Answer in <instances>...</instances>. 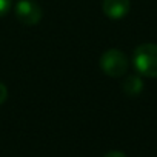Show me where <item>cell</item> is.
Masks as SVG:
<instances>
[{"mask_svg": "<svg viewBox=\"0 0 157 157\" xmlns=\"http://www.w3.org/2000/svg\"><path fill=\"white\" fill-rule=\"evenodd\" d=\"M129 8H131L129 0H103V3H102L103 14L114 20L125 17L129 13Z\"/></svg>", "mask_w": 157, "mask_h": 157, "instance_id": "277c9868", "label": "cell"}, {"mask_svg": "<svg viewBox=\"0 0 157 157\" xmlns=\"http://www.w3.org/2000/svg\"><path fill=\"white\" fill-rule=\"evenodd\" d=\"M103 157H126V155H125V152H122V151H109V152H106Z\"/></svg>", "mask_w": 157, "mask_h": 157, "instance_id": "ba28073f", "label": "cell"}, {"mask_svg": "<svg viewBox=\"0 0 157 157\" xmlns=\"http://www.w3.org/2000/svg\"><path fill=\"white\" fill-rule=\"evenodd\" d=\"M6 97H8V88L5 86V83L0 82V105L6 100Z\"/></svg>", "mask_w": 157, "mask_h": 157, "instance_id": "52a82bcc", "label": "cell"}, {"mask_svg": "<svg viewBox=\"0 0 157 157\" xmlns=\"http://www.w3.org/2000/svg\"><path fill=\"white\" fill-rule=\"evenodd\" d=\"M100 68L109 77H122L128 71V57L117 48H111L105 51L100 57Z\"/></svg>", "mask_w": 157, "mask_h": 157, "instance_id": "7a4b0ae2", "label": "cell"}, {"mask_svg": "<svg viewBox=\"0 0 157 157\" xmlns=\"http://www.w3.org/2000/svg\"><path fill=\"white\" fill-rule=\"evenodd\" d=\"M16 17L22 25L34 26L42 20V8L34 0H19L14 8Z\"/></svg>", "mask_w": 157, "mask_h": 157, "instance_id": "3957f363", "label": "cell"}, {"mask_svg": "<svg viewBox=\"0 0 157 157\" xmlns=\"http://www.w3.org/2000/svg\"><path fill=\"white\" fill-rule=\"evenodd\" d=\"M132 65L140 75L157 78V45L155 43L139 45L132 54Z\"/></svg>", "mask_w": 157, "mask_h": 157, "instance_id": "6da1fadb", "label": "cell"}, {"mask_svg": "<svg viewBox=\"0 0 157 157\" xmlns=\"http://www.w3.org/2000/svg\"><path fill=\"white\" fill-rule=\"evenodd\" d=\"M122 90L128 96H137L143 90V82L139 75H128L122 83Z\"/></svg>", "mask_w": 157, "mask_h": 157, "instance_id": "5b68a950", "label": "cell"}, {"mask_svg": "<svg viewBox=\"0 0 157 157\" xmlns=\"http://www.w3.org/2000/svg\"><path fill=\"white\" fill-rule=\"evenodd\" d=\"M11 6H13V0H0V17L6 16Z\"/></svg>", "mask_w": 157, "mask_h": 157, "instance_id": "8992f818", "label": "cell"}]
</instances>
